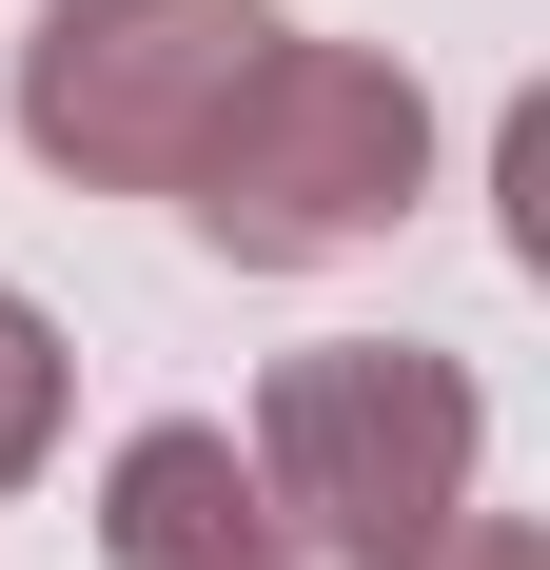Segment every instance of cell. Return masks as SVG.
Instances as JSON below:
<instances>
[{"instance_id":"3957f363","label":"cell","mask_w":550,"mask_h":570,"mask_svg":"<svg viewBox=\"0 0 550 570\" xmlns=\"http://www.w3.org/2000/svg\"><path fill=\"white\" fill-rule=\"evenodd\" d=\"M452 453H472V394L413 374V354H315V374H275V472L315 492V531L354 570H433Z\"/></svg>"},{"instance_id":"277c9868","label":"cell","mask_w":550,"mask_h":570,"mask_svg":"<svg viewBox=\"0 0 550 570\" xmlns=\"http://www.w3.org/2000/svg\"><path fill=\"white\" fill-rule=\"evenodd\" d=\"M118 551H138V570H275L217 433H138V472H118Z\"/></svg>"},{"instance_id":"6da1fadb","label":"cell","mask_w":550,"mask_h":570,"mask_svg":"<svg viewBox=\"0 0 550 570\" xmlns=\"http://www.w3.org/2000/svg\"><path fill=\"white\" fill-rule=\"evenodd\" d=\"M275 59L256 0H59L40 59H20V118L40 158H99V177H197V138L236 118V79Z\"/></svg>"},{"instance_id":"7a4b0ae2","label":"cell","mask_w":550,"mask_h":570,"mask_svg":"<svg viewBox=\"0 0 550 570\" xmlns=\"http://www.w3.org/2000/svg\"><path fill=\"white\" fill-rule=\"evenodd\" d=\"M413 197V79H354V59H256L236 118L197 138V217L236 256H315V236H374Z\"/></svg>"},{"instance_id":"5b68a950","label":"cell","mask_w":550,"mask_h":570,"mask_svg":"<svg viewBox=\"0 0 550 570\" xmlns=\"http://www.w3.org/2000/svg\"><path fill=\"white\" fill-rule=\"evenodd\" d=\"M40 433H59V354H40V315L0 295V472L40 453Z\"/></svg>"}]
</instances>
